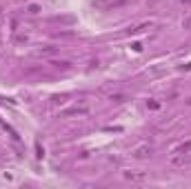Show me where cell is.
I'll return each instance as SVG.
<instances>
[{
	"label": "cell",
	"mask_w": 191,
	"mask_h": 189,
	"mask_svg": "<svg viewBox=\"0 0 191 189\" xmlns=\"http://www.w3.org/2000/svg\"><path fill=\"white\" fill-rule=\"evenodd\" d=\"M113 5H122V0H96V7H100V9H107Z\"/></svg>",
	"instance_id": "obj_1"
},
{
	"label": "cell",
	"mask_w": 191,
	"mask_h": 189,
	"mask_svg": "<svg viewBox=\"0 0 191 189\" xmlns=\"http://www.w3.org/2000/svg\"><path fill=\"white\" fill-rule=\"evenodd\" d=\"M127 178H133V180H140V178H145V174H127Z\"/></svg>",
	"instance_id": "obj_2"
},
{
	"label": "cell",
	"mask_w": 191,
	"mask_h": 189,
	"mask_svg": "<svg viewBox=\"0 0 191 189\" xmlns=\"http://www.w3.org/2000/svg\"><path fill=\"white\" fill-rule=\"evenodd\" d=\"M147 151H149V149H145V147H142V149H138V156L142 158V156H147Z\"/></svg>",
	"instance_id": "obj_3"
}]
</instances>
